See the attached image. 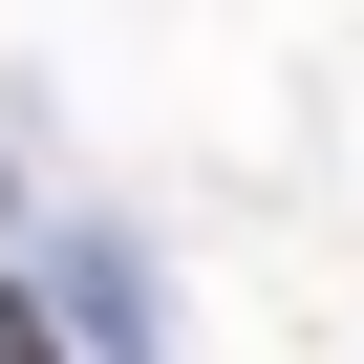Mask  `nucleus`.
<instances>
[{"mask_svg": "<svg viewBox=\"0 0 364 364\" xmlns=\"http://www.w3.org/2000/svg\"><path fill=\"white\" fill-rule=\"evenodd\" d=\"M0 364H43V321H22V300H0Z\"/></svg>", "mask_w": 364, "mask_h": 364, "instance_id": "nucleus-1", "label": "nucleus"}]
</instances>
